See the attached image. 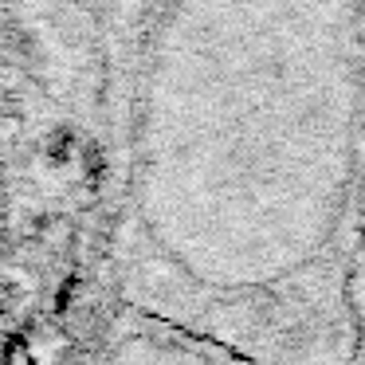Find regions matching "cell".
<instances>
[{
	"label": "cell",
	"instance_id": "obj_2",
	"mask_svg": "<svg viewBox=\"0 0 365 365\" xmlns=\"http://www.w3.org/2000/svg\"><path fill=\"white\" fill-rule=\"evenodd\" d=\"M103 365H255L244 354L189 334L173 322L110 307L103 334Z\"/></svg>",
	"mask_w": 365,
	"mask_h": 365
},
{
	"label": "cell",
	"instance_id": "obj_1",
	"mask_svg": "<svg viewBox=\"0 0 365 365\" xmlns=\"http://www.w3.org/2000/svg\"><path fill=\"white\" fill-rule=\"evenodd\" d=\"M114 307L255 365H349L365 0H165L118 134Z\"/></svg>",
	"mask_w": 365,
	"mask_h": 365
},
{
	"label": "cell",
	"instance_id": "obj_4",
	"mask_svg": "<svg viewBox=\"0 0 365 365\" xmlns=\"http://www.w3.org/2000/svg\"><path fill=\"white\" fill-rule=\"evenodd\" d=\"M349 365H365V334H361V341H357V349H354V361Z\"/></svg>",
	"mask_w": 365,
	"mask_h": 365
},
{
	"label": "cell",
	"instance_id": "obj_3",
	"mask_svg": "<svg viewBox=\"0 0 365 365\" xmlns=\"http://www.w3.org/2000/svg\"><path fill=\"white\" fill-rule=\"evenodd\" d=\"M349 307H354L357 334H365V181H361V236H357V259L349 279Z\"/></svg>",
	"mask_w": 365,
	"mask_h": 365
}]
</instances>
